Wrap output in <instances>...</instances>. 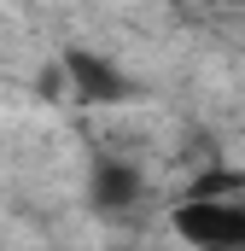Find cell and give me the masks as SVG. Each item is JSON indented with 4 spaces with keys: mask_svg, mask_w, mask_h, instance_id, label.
Returning <instances> with one entry per match:
<instances>
[{
    "mask_svg": "<svg viewBox=\"0 0 245 251\" xmlns=\"http://www.w3.org/2000/svg\"><path fill=\"white\" fill-rule=\"evenodd\" d=\"M175 234L198 251H245V204L228 199H187L175 210Z\"/></svg>",
    "mask_w": 245,
    "mask_h": 251,
    "instance_id": "6da1fadb",
    "label": "cell"
},
{
    "mask_svg": "<svg viewBox=\"0 0 245 251\" xmlns=\"http://www.w3.org/2000/svg\"><path fill=\"white\" fill-rule=\"evenodd\" d=\"M64 76H70V82H76V94H82V100H94V105L128 100V76H122L111 59L88 53V47H70V53H64Z\"/></svg>",
    "mask_w": 245,
    "mask_h": 251,
    "instance_id": "7a4b0ae2",
    "label": "cell"
},
{
    "mask_svg": "<svg viewBox=\"0 0 245 251\" xmlns=\"http://www.w3.org/2000/svg\"><path fill=\"white\" fill-rule=\"evenodd\" d=\"M140 170L134 164H122V158H99L94 164V210H105V216H122V210H134L140 204Z\"/></svg>",
    "mask_w": 245,
    "mask_h": 251,
    "instance_id": "3957f363",
    "label": "cell"
}]
</instances>
